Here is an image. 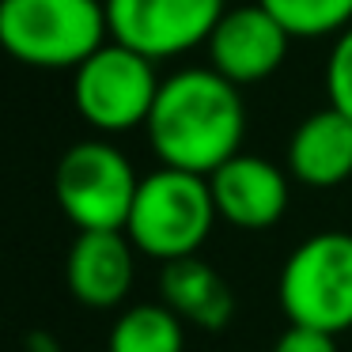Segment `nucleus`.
<instances>
[{"label":"nucleus","mask_w":352,"mask_h":352,"mask_svg":"<svg viewBox=\"0 0 352 352\" xmlns=\"http://www.w3.org/2000/svg\"><path fill=\"white\" fill-rule=\"evenodd\" d=\"M144 133L163 167L208 178L243 144L246 110L239 87L216 69L175 72L160 84Z\"/></svg>","instance_id":"nucleus-1"},{"label":"nucleus","mask_w":352,"mask_h":352,"mask_svg":"<svg viewBox=\"0 0 352 352\" xmlns=\"http://www.w3.org/2000/svg\"><path fill=\"white\" fill-rule=\"evenodd\" d=\"M107 34L102 0H0V50L31 69H80Z\"/></svg>","instance_id":"nucleus-2"},{"label":"nucleus","mask_w":352,"mask_h":352,"mask_svg":"<svg viewBox=\"0 0 352 352\" xmlns=\"http://www.w3.org/2000/svg\"><path fill=\"white\" fill-rule=\"evenodd\" d=\"M216 216V201L205 175L160 167L140 178L133 197L125 235L137 246V254L155 261L193 258L205 246Z\"/></svg>","instance_id":"nucleus-3"},{"label":"nucleus","mask_w":352,"mask_h":352,"mask_svg":"<svg viewBox=\"0 0 352 352\" xmlns=\"http://www.w3.org/2000/svg\"><path fill=\"white\" fill-rule=\"evenodd\" d=\"M284 314L292 326H311L322 333L352 329V235L318 231L288 254L276 280Z\"/></svg>","instance_id":"nucleus-4"},{"label":"nucleus","mask_w":352,"mask_h":352,"mask_svg":"<svg viewBox=\"0 0 352 352\" xmlns=\"http://www.w3.org/2000/svg\"><path fill=\"white\" fill-rule=\"evenodd\" d=\"M160 84L155 61L110 38L80 69H72V102L91 129L125 133L148 122Z\"/></svg>","instance_id":"nucleus-5"},{"label":"nucleus","mask_w":352,"mask_h":352,"mask_svg":"<svg viewBox=\"0 0 352 352\" xmlns=\"http://www.w3.org/2000/svg\"><path fill=\"white\" fill-rule=\"evenodd\" d=\"M140 178L107 140H80L57 160L54 193L80 231H125Z\"/></svg>","instance_id":"nucleus-6"},{"label":"nucleus","mask_w":352,"mask_h":352,"mask_svg":"<svg viewBox=\"0 0 352 352\" xmlns=\"http://www.w3.org/2000/svg\"><path fill=\"white\" fill-rule=\"evenodd\" d=\"M110 38L148 61L178 57L208 42L223 19V0H102Z\"/></svg>","instance_id":"nucleus-7"},{"label":"nucleus","mask_w":352,"mask_h":352,"mask_svg":"<svg viewBox=\"0 0 352 352\" xmlns=\"http://www.w3.org/2000/svg\"><path fill=\"white\" fill-rule=\"evenodd\" d=\"M292 34L269 16L261 4H243V8H228L216 31L208 34V69H216L223 80L235 87L243 84H261L273 76L288 57Z\"/></svg>","instance_id":"nucleus-8"},{"label":"nucleus","mask_w":352,"mask_h":352,"mask_svg":"<svg viewBox=\"0 0 352 352\" xmlns=\"http://www.w3.org/2000/svg\"><path fill=\"white\" fill-rule=\"evenodd\" d=\"M216 216L239 231H265L288 212V178L261 155H231L208 175Z\"/></svg>","instance_id":"nucleus-9"},{"label":"nucleus","mask_w":352,"mask_h":352,"mask_svg":"<svg viewBox=\"0 0 352 352\" xmlns=\"http://www.w3.org/2000/svg\"><path fill=\"white\" fill-rule=\"evenodd\" d=\"M137 246L125 231H80L65 258V284L84 307L110 311L133 288Z\"/></svg>","instance_id":"nucleus-10"},{"label":"nucleus","mask_w":352,"mask_h":352,"mask_svg":"<svg viewBox=\"0 0 352 352\" xmlns=\"http://www.w3.org/2000/svg\"><path fill=\"white\" fill-rule=\"evenodd\" d=\"M288 170L296 182L333 190L352 178V118L326 107L299 122L288 144Z\"/></svg>","instance_id":"nucleus-11"},{"label":"nucleus","mask_w":352,"mask_h":352,"mask_svg":"<svg viewBox=\"0 0 352 352\" xmlns=\"http://www.w3.org/2000/svg\"><path fill=\"white\" fill-rule=\"evenodd\" d=\"M160 303H167L182 322L197 329H223L235 314V296L228 280L205 258H175L160 269Z\"/></svg>","instance_id":"nucleus-12"},{"label":"nucleus","mask_w":352,"mask_h":352,"mask_svg":"<svg viewBox=\"0 0 352 352\" xmlns=\"http://www.w3.org/2000/svg\"><path fill=\"white\" fill-rule=\"evenodd\" d=\"M186 322L167 303H137L110 326L107 352H182Z\"/></svg>","instance_id":"nucleus-13"},{"label":"nucleus","mask_w":352,"mask_h":352,"mask_svg":"<svg viewBox=\"0 0 352 352\" xmlns=\"http://www.w3.org/2000/svg\"><path fill=\"white\" fill-rule=\"evenodd\" d=\"M292 38H322L352 27V0H258Z\"/></svg>","instance_id":"nucleus-14"},{"label":"nucleus","mask_w":352,"mask_h":352,"mask_svg":"<svg viewBox=\"0 0 352 352\" xmlns=\"http://www.w3.org/2000/svg\"><path fill=\"white\" fill-rule=\"evenodd\" d=\"M326 95H329V107L341 110L344 118H352V27L337 34L333 50H329Z\"/></svg>","instance_id":"nucleus-15"},{"label":"nucleus","mask_w":352,"mask_h":352,"mask_svg":"<svg viewBox=\"0 0 352 352\" xmlns=\"http://www.w3.org/2000/svg\"><path fill=\"white\" fill-rule=\"evenodd\" d=\"M273 352H337V337L311 326H288L276 337Z\"/></svg>","instance_id":"nucleus-16"}]
</instances>
